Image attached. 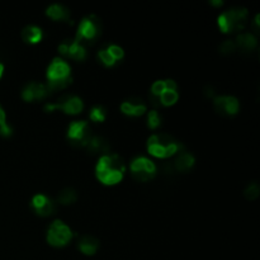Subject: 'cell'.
<instances>
[{
	"label": "cell",
	"mask_w": 260,
	"mask_h": 260,
	"mask_svg": "<svg viewBox=\"0 0 260 260\" xmlns=\"http://www.w3.org/2000/svg\"><path fill=\"white\" fill-rule=\"evenodd\" d=\"M126 164L117 154H106L99 157L95 167V175L104 185H116L123 179Z\"/></svg>",
	"instance_id": "6da1fadb"
},
{
	"label": "cell",
	"mask_w": 260,
	"mask_h": 260,
	"mask_svg": "<svg viewBox=\"0 0 260 260\" xmlns=\"http://www.w3.org/2000/svg\"><path fill=\"white\" fill-rule=\"evenodd\" d=\"M46 78H47V84L46 85L50 89L51 93L52 91L63 90L73 81L70 65L63 58H53L47 68Z\"/></svg>",
	"instance_id": "7a4b0ae2"
},
{
	"label": "cell",
	"mask_w": 260,
	"mask_h": 260,
	"mask_svg": "<svg viewBox=\"0 0 260 260\" xmlns=\"http://www.w3.org/2000/svg\"><path fill=\"white\" fill-rule=\"evenodd\" d=\"M180 144L168 134H154L149 137L146 149L150 155L157 159H168L177 155L180 150Z\"/></svg>",
	"instance_id": "3957f363"
},
{
	"label": "cell",
	"mask_w": 260,
	"mask_h": 260,
	"mask_svg": "<svg viewBox=\"0 0 260 260\" xmlns=\"http://www.w3.org/2000/svg\"><path fill=\"white\" fill-rule=\"evenodd\" d=\"M249 12L245 8H231L221 13L217 18V25L222 33L240 32L246 27Z\"/></svg>",
	"instance_id": "277c9868"
},
{
	"label": "cell",
	"mask_w": 260,
	"mask_h": 260,
	"mask_svg": "<svg viewBox=\"0 0 260 260\" xmlns=\"http://www.w3.org/2000/svg\"><path fill=\"white\" fill-rule=\"evenodd\" d=\"M74 233L65 222L61 220H55L47 230V243L55 248H62L68 245L73 239Z\"/></svg>",
	"instance_id": "5b68a950"
},
{
	"label": "cell",
	"mask_w": 260,
	"mask_h": 260,
	"mask_svg": "<svg viewBox=\"0 0 260 260\" xmlns=\"http://www.w3.org/2000/svg\"><path fill=\"white\" fill-rule=\"evenodd\" d=\"M101 22L96 17L91 15V17L83 18L78 25L75 40L83 43L84 46L86 43H93L101 35Z\"/></svg>",
	"instance_id": "8992f818"
},
{
	"label": "cell",
	"mask_w": 260,
	"mask_h": 260,
	"mask_svg": "<svg viewBox=\"0 0 260 260\" xmlns=\"http://www.w3.org/2000/svg\"><path fill=\"white\" fill-rule=\"evenodd\" d=\"M131 175L137 182H149L156 175L157 168L152 160L145 156H139L134 159L129 164Z\"/></svg>",
	"instance_id": "52a82bcc"
},
{
	"label": "cell",
	"mask_w": 260,
	"mask_h": 260,
	"mask_svg": "<svg viewBox=\"0 0 260 260\" xmlns=\"http://www.w3.org/2000/svg\"><path fill=\"white\" fill-rule=\"evenodd\" d=\"M62 111L65 114L69 116H76L81 113L84 109V102L81 98L76 95H62L57 101V103H48L45 106L46 112L53 111Z\"/></svg>",
	"instance_id": "ba28073f"
},
{
	"label": "cell",
	"mask_w": 260,
	"mask_h": 260,
	"mask_svg": "<svg viewBox=\"0 0 260 260\" xmlns=\"http://www.w3.org/2000/svg\"><path fill=\"white\" fill-rule=\"evenodd\" d=\"M93 136L88 122L74 121L71 122L68 128V139L71 144L78 147H85L89 140Z\"/></svg>",
	"instance_id": "9c48e42d"
},
{
	"label": "cell",
	"mask_w": 260,
	"mask_h": 260,
	"mask_svg": "<svg viewBox=\"0 0 260 260\" xmlns=\"http://www.w3.org/2000/svg\"><path fill=\"white\" fill-rule=\"evenodd\" d=\"M58 52L65 57L71 58L75 61H84L88 56V51L86 47L80 43L79 41L74 40H66L58 45Z\"/></svg>",
	"instance_id": "30bf717a"
},
{
	"label": "cell",
	"mask_w": 260,
	"mask_h": 260,
	"mask_svg": "<svg viewBox=\"0 0 260 260\" xmlns=\"http://www.w3.org/2000/svg\"><path fill=\"white\" fill-rule=\"evenodd\" d=\"M213 108L221 116L231 117L238 114L240 109V102L231 95H220L213 98Z\"/></svg>",
	"instance_id": "8fae6325"
},
{
	"label": "cell",
	"mask_w": 260,
	"mask_h": 260,
	"mask_svg": "<svg viewBox=\"0 0 260 260\" xmlns=\"http://www.w3.org/2000/svg\"><path fill=\"white\" fill-rule=\"evenodd\" d=\"M51 94L50 89L47 88L46 84L37 83V81H30L29 84L23 88L22 90V98L25 102H33V101H42L46 99Z\"/></svg>",
	"instance_id": "7c38bea8"
},
{
	"label": "cell",
	"mask_w": 260,
	"mask_h": 260,
	"mask_svg": "<svg viewBox=\"0 0 260 260\" xmlns=\"http://www.w3.org/2000/svg\"><path fill=\"white\" fill-rule=\"evenodd\" d=\"M30 206L36 215L41 216V217H48V216L53 215L56 211V203L45 194H36L32 198Z\"/></svg>",
	"instance_id": "4fadbf2b"
},
{
	"label": "cell",
	"mask_w": 260,
	"mask_h": 260,
	"mask_svg": "<svg viewBox=\"0 0 260 260\" xmlns=\"http://www.w3.org/2000/svg\"><path fill=\"white\" fill-rule=\"evenodd\" d=\"M146 103L140 98H129L127 101L122 102L121 104V112L124 116L140 117L146 113Z\"/></svg>",
	"instance_id": "5bb4252c"
},
{
	"label": "cell",
	"mask_w": 260,
	"mask_h": 260,
	"mask_svg": "<svg viewBox=\"0 0 260 260\" xmlns=\"http://www.w3.org/2000/svg\"><path fill=\"white\" fill-rule=\"evenodd\" d=\"M179 99V91H178V85L174 80L169 79L168 80V86L164 91L159 95L157 98V102L159 104L164 107H172L174 106L175 103Z\"/></svg>",
	"instance_id": "9a60e30c"
},
{
	"label": "cell",
	"mask_w": 260,
	"mask_h": 260,
	"mask_svg": "<svg viewBox=\"0 0 260 260\" xmlns=\"http://www.w3.org/2000/svg\"><path fill=\"white\" fill-rule=\"evenodd\" d=\"M234 42H235L236 51L239 50L241 52H253L256 46H258V38L253 33H240Z\"/></svg>",
	"instance_id": "2e32d148"
},
{
	"label": "cell",
	"mask_w": 260,
	"mask_h": 260,
	"mask_svg": "<svg viewBox=\"0 0 260 260\" xmlns=\"http://www.w3.org/2000/svg\"><path fill=\"white\" fill-rule=\"evenodd\" d=\"M85 149L88 150L89 154L91 155H106L109 150V144L106 139H103L102 136H91L89 140L88 145L85 146Z\"/></svg>",
	"instance_id": "e0dca14e"
},
{
	"label": "cell",
	"mask_w": 260,
	"mask_h": 260,
	"mask_svg": "<svg viewBox=\"0 0 260 260\" xmlns=\"http://www.w3.org/2000/svg\"><path fill=\"white\" fill-rule=\"evenodd\" d=\"M196 159L190 152L182 151L178 152V156L174 160V168L180 173H187L194 167Z\"/></svg>",
	"instance_id": "ac0fdd59"
},
{
	"label": "cell",
	"mask_w": 260,
	"mask_h": 260,
	"mask_svg": "<svg viewBox=\"0 0 260 260\" xmlns=\"http://www.w3.org/2000/svg\"><path fill=\"white\" fill-rule=\"evenodd\" d=\"M46 15L55 22H68L70 20V10L61 4H52L46 10Z\"/></svg>",
	"instance_id": "d6986e66"
},
{
	"label": "cell",
	"mask_w": 260,
	"mask_h": 260,
	"mask_svg": "<svg viewBox=\"0 0 260 260\" xmlns=\"http://www.w3.org/2000/svg\"><path fill=\"white\" fill-rule=\"evenodd\" d=\"M78 248L85 255H94L99 248V241L91 235L81 236L78 241Z\"/></svg>",
	"instance_id": "ffe728a7"
},
{
	"label": "cell",
	"mask_w": 260,
	"mask_h": 260,
	"mask_svg": "<svg viewBox=\"0 0 260 260\" xmlns=\"http://www.w3.org/2000/svg\"><path fill=\"white\" fill-rule=\"evenodd\" d=\"M22 38L24 42L29 43V45H36V43L42 41L43 32L40 27H37V25H27V27L22 30Z\"/></svg>",
	"instance_id": "44dd1931"
},
{
	"label": "cell",
	"mask_w": 260,
	"mask_h": 260,
	"mask_svg": "<svg viewBox=\"0 0 260 260\" xmlns=\"http://www.w3.org/2000/svg\"><path fill=\"white\" fill-rule=\"evenodd\" d=\"M57 201L58 203L63 206H69V205H73L78 201V193L76 190H74L73 188H63L57 196Z\"/></svg>",
	"instance_id": "7402d4cb"
},
{
	"label": "cell",
	"mask_w": 260,
	"mask_h": 260,
	"mask_svg": "<svg viewBox=\"0 0 260 260\" xmlns=\"http://www.w3.org/2000/svg\"><path fill=\"white\" fill-rule=\"evenodd\" d=\"M89 118L93 122H104L107 118V111L101 106H95L89 112Z\"/></svg>",
	"instance_id": "603a6c76"
},
{
	"label": "cell",
	"mask_w": 260,
	"mask_h": 260,
	"mask_svg": "<svg viewBox=\"0 0 260 260\" xmlns=\"http://www.w3.org/2000/svg\"><path fill=\"white\" fill-rule=\"evenodd\" d=\"M147 126L150 129H156L161 126V116L155 109L149 111V113H147Z\"/></svg>",
	"instance_id": "cb8c5ba5"
},
{
	"label": "cell",
	"mask_w": 260,
	"mask_h": 260,
	"mask_svg": "<svg viewBox=\"0 0 260 260\" xmlns=\"http://www.w3.org/2000/svg\"><path fill=\"white\" fill-rule=\"evenodd\" d=\"M12 128L7 123V114H5L4 109L0 107V135L4 137H9L12 135Z\"/></svg>",
	"instance_id": "d4e9b609"
},
{
	"label": "cell",
	"mask_w": 260,
	"mask_h": 260,
	"mask_svg": "<svg viewBox=\"0 0 260 260\" xmlns=\"http://www.w3.org/2000/svg\"><path fill=\"white\" fill-rule=\"evenodd\" d=\"M96 57H98L99 62H101L102 65L107 66V68H111V66L116 65V61L112 58V56L109 55L107 48H102V50L98 52V55H96Z\"/></svg>",
	"instance_id": "484cf974"
},
{
	"label": "cell",
	"mask_w": 260,
	"mask_h": 260,
	"mask_svg": "<svg viewBox=\"0 0 260 260\" xmlns=\"http://www.w3.org/2000/svg\"><path fill=\"white\" fill-rule=\"evenodd\" d=\"M259 192H260V188L258 183L253 182L246 187V189L244 190V196L246 197V200L249 201H254L259 197Z\"/></svg>",
	"instance_id": "4316f807"
},
{
	"label": "cell",
	"mask_w": 260,
	"mask_h": 260,
	"mask_svg": "<svg viewBox=\"0 0 260 260\" xmlns=\"http://www.w3.org/2000/svg\"><path fill=\"white\" fill-rule=\"evenodd\" d=\"M107 51L109 52V55L112 56V58H113L114 61H119L122 60V58L124 57V51L123 48L119 47L118 45H109L108 47H106Z\"/></svg>",
	"instance_id": "83f0119b"
},
{
	"label": "cell",
	"mask_w": 260,
	"mask_h": 260,
	"mask_svg": "<svg viewBox=\"0 0 260 260\" xmlns=\"http://www.w3.org/2000/svg\"><path fill=\"white\" fill-rule=\"evenodd\" d=\"M220 51L223 53V55H230V53H234L236 51L235 42L233 40H228L225 42L221 43Z\"/></svg>",
	"instance_id": "f1b7e54d"
},
{
	"label": "cell",
	"mask_w": 260,
	"mask_h": 260,
	"mask_svg": "<svg viewBox=\"0 0 260 260\" xmlns=\"http://www.w3.org/2000/svg\"><path fill=\"white\" fill-rule=\"evenodd\" d=\"M259 15H256L255 18H254V20H253V27H254V29H255V32H258L259 30Z\"/></svg>",
	"instance_id": "f546056e"
},
{
	"label": "cell",
	"mask_w": 260,
	"mask_h": 260,
	"mask_svg": "<svg viewBox=\"0 0 260 260\" xmlns=\"http://www.w3.org/2000/svg\"><path fill=\"white\" fill-rule=\"evenodd\" d=\"M211 4H213V5H216V7H221V5H222V2H218V0H216V2H211Z\"/></svg>",
	"instance_id": "4dcf8cb0"
},
{
	"label": "cell",
	"mask_w": 260,
	"mask_h": 260,
	"mask_svg": "<svg viewBox=\"0 0 260 260\" xmlns=\"http://www.w3.org/2000/svg\"><path fill=\"white\" fill-rule=\"evenodd\" d=\"M3 74H4V65H3L2 62H0V78L3 76Z\"/></svg>",
	"instance_id": "1f68e13d"
}]
</instances>
